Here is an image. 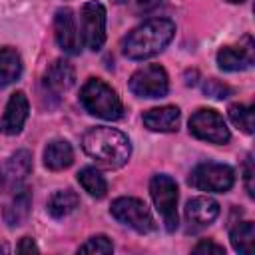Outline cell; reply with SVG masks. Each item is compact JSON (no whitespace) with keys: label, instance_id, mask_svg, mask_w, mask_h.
Listing matches in <instances>:
<instances>
[{"label":"cell","instance_id":"obj_1","mask_svg":"<svg viewBox=\"0 0 255 255\" xmlns=\"http://www.w3.org/2000/svg\"><path fill=\"white\" fill-rule=\"evenodd\" d=\"M175 24L167 18H151L133 28L122 44L124 56L129 60H145L159 54L173 38Z\"/></svg>","mask_w":255,"mask_h":255},{"label":"cell","instance_id":"obj_2","mask_svg":"<svg viewBox=\"0 0 255 255\" xmlns=\"http://www.w3.org/2000/svg\"><path fill=\"white\" fill-rule=\"evenodd\" d=\"M82 147L98 163L112 169L122 167L131 155V143L128 135H124L116 128H106V126L88 129L82 137Z\"/></svg>","mask_w":255,"mask_h":255},{"label":"cell","instance_id":"obj_3","mask_svg":"<svg viewBox=\"0 0 255 255\" xmlns=\"http://www.w3.org/2000/svg\"><path fill=\"white\" fill-rule=\"evenodd\" d=\"M80 102L86 108V112L102 120H120L124 112L122 100L116 94V90L98 78H90L84 84L80 92Z\"/></svg>","mask_w":255,"mask_h":255},{"label":"cell","instance_id":"obj_4","mask_svg":"<svg viewBox=\"0 0 255 255\" xmlns=\"http://www.w3.org/2000/svg\"><path fill=\"white\" fill-rule=\"evenodd\" d=\"M149 193L163 219L165 229L169 233L175 231L177 229V185L175 181L165 173H157L149 181Z\"/></svg>","mask_w":255,"mask_h":255},{"label":"cell","instance_id":"obj_5","mask_svg":"<svg viewBox=\"0 0 255 255\" xmlns=\"http://www.w3.org/2000/svg\"><path fill=\"white\" fill-rule=\"evenodd\" d=\"M110 211L120 223L131 227L137 233H149L155 229V223L147 205L137 197H118L112 203Z\"/></svg>","mask_w":255,"mask_h":255},{"label":"cell","instance_id":"obj_6","mask_svg":"<svg viewBox=\"0 0 255 255\" xmlns=\"http://www.w3.org/2000/svg\"><path fill=\"white\" fill-rule=\"evenodd\" d=\"M189 183L201 191H215V193H225L233 187L235 183V173L229 165L225 163H199L191 175Z\"/></svg>","mask_w":255,"mask_h":255},{"label":"cell","instance_id":"obj_7","mask_svg":"<svg viewBox=\"0 0 255 255\" xmlns=\"http://www.w3.org/2000/svg\"><path fill=\"white\" fill-rule=\"evenodd\" d=\"M80 38L90 50H100L106 42V8L92 0L82 6L80 16Z\"/></svg>","mask_w":255,"mask_h":255},{"label":"cell","instance_id":"obj_8","mask_svg":"<svg viewBox=\"0 0 255 255\" xmlns=\"http://www.w3.org/2000/svg\"><path fill=\"white\" fill-rule=\"evenodd\" d=\"M129 90L139 98H163L169 90L167 72L157 64H147L131 74Z\"/></svg>","mask_w":255,"mask_h":255},{"label":"cell","instance_id":"obj_9","mask_svg":"<svg viewBox=\"0 0 255 255\" xmlns=\"http://www.w3.org/2000/svg\"><path fill=\"white\" fill-rule=\"evenodd\" d=\"M189 131L203 141L209 143H227L229 141V128L221 114L215 110H197L189 118Z\"/></svg>","mask_w":255,"mask_h":255},{"label":"cell","instance_id":"obj_10","mask_svg":"<svg viewBox=\"0 0 255 255\" xmlns=\"http://www.w3.org/2000/svg\"><path fill=\"white\" fill-rule=\"evenodd\" d=\"M32 171V155L26 149L12 153L0 165V189L6 193H14L22 187L26 177Z\"/></svg>","mask_w":255,"mask_h":255},{"label":"cell","instance_id":"obj_11","mask_svg":"<svg viewBox=\"0 0 255 255\" xmlns=\"http://www.w3.org/2000/svg\"><path fill=\"white\" fill-rule=\"evenodd\" d=\"M74 82H76V72H74L72 64L66 62V60H56L44 72L42 88H44L46 96L58 100V98H62L74 86Z\"/></svg>","mask_w":255,"mask_h":255},{"label":"cell","instance_id":"obj_12","mask_svg":"<svg viewBox=\"0 0 255 255\" xmlns=\"http://www.w3.org/2000/svg\"><path fill=\"white\" fill-rule=\"evenodd\" d=\"M54 36L58 46L66 54H78L82 46V38L74 20V12L70 8H60L54 16Z\"/></svg>","mask_w":255,"mask_h":255},{"label":"cell","instance_id":"obj_13","mask_svg":"<svg viewBox=\"0 0 255 255\" xmlns=\"http://www.w3.org/2000/svg\"><path fill=\"white\" fill-rule=\"evenodd\" d=\"M28 98L24 92H16L10 96L8 104H6V110L0 118V131L6 133V135H16L22 131L26 120H28Z\"/></svg>","mask_w":255,"mask_h":255},{"label":"cell","instance_id":"obj_14","mask_svg":"<svg viewBox=\"0 0 255 255\" xmlns=\"http://www.w3.org/2000/svg\"><path fill=\"white\" fill-rule=\"evenodd\" d=\"M217 215H219V203L211 197H193L185 205V221L191 231L211 225Z\"/></svg>","mask_w":255,"mask_h":255},{"label":"cell","instance_id":"obj_15","mask_svg":"<svg viewBox=\"0 0 255 255\" xmlns=\"http://www.w3.org/2000/svg\"><path fill=\"white\" fill-rule=\"evenodd\" d=\"M217 64L221 70L227 72H239L253 64V42L249 36L243 38V44L239 46H223L217 52Z\"/></svg>","mask_w":255,"mask_h":255},{"label":"cell","instance_id":"obj_16","mask_svg":"<svg viewBox=\"0 0 255 255\" xmlns=\"http://www.w3.org/2000/svg\"><path fill=\"white\" fill-rule=\"evenodd\" d=\"M143 126L151 131H175L179 126V108L161 106L143 114Z\"/></svg>","mask_w":255,"mask_h":255},{"label":"cell","instance_id":"obj_17","mask_svg":"<svg viewBox=\"0 0 255 255\" xmlns=\"http://www.w3.org/2000/svg\"><path fill=\"white\" fill-rule=\"evenodd\" d=\"M74 161V149L66 139H54L44 149V163L52 171L70 167Z\"/></svg>","mask_w":255,"mask_h":255},{"label":"cell","instance_id":"obj_18","mask_svg":"<svg viewBox=\"0 0 255 255\" xmlns=\"http://www.w3.org/2000/svg\"><path fill=\"white\" fill-rule=\"evenodd\" d=\"M30 205H32V195L30 189L20 187L18 191H14V197L10 199V203L4 209V219L10 227H16L20 223H24V219L30 213Z\"/></svg>","mask_w":255,"mask_h":255},{"label":"cell","instance_id":"obj_19","mask_svg":"<svg viewBox=\"0 0 255 255\" xmlns=\"http://www.w3.org/2000/svg\"><path fill=\"white\" fill-rule=\"evenodd\" d=\"M22 74V58L14 48H0V88L14 84Z\"/></svg>","mask_w":255,"mask_h":255},{"label":"cell","instance_id":"obj_20","mask_svg":"<svg viewBox=\"0 0 255 255\" xmlns=\"http://www.w3.org/2000/svg\"><path fill=\"white\" fill-rule=\"evenodd\" d=\"M80 203V197L76 191L72 189H60L56 191L50 199H48V213L56 219H62L66 215H70Z\"/></svg>","mask_w":255,"mask_h":255},{"label":"cell","instance_id":"obj_21","mask_svg":"<svg viewBox=\"0 0 255 255\" xmlns=\"http://www.w3.org/2000/svg\"><path fill=\"white\" fill-rule=\"evenodd\" d=\"M229 239H231V245L237 253H241V255L253 253V247H255V225H253V221L237 223L231 229Z\"/></svg>","mask_w":255,"mask_h":255},{"label":"cell","instance_id":"obj_22","mask_svg":"<svg viewBox=\"0 0 255 255\" xmlns=\"http://www.w3.org/2000/svg\"><path fill=\"white\" fill-rule=\"evenodd\" d=\"M78 181L80 185L92 195V197H104L108 191V183L104 179V175L96 169V167H84L78 173Z\"/></svg>","mask_w":255,"mask_h":255},{"label":"cell","instance_id":"obj_23","mask_svg":"<svg viewBox=\"0 0 255 255\" xmlns=\"http://www.w3.org/2000/svg\"><path fill=\"white\" fill-rule=\"evenodd\" d=\"M229 118L239 129H243L245 133H253V108L251 106H243V104L229 106Z\"/></svg>","mask_w":255,"mask_h":255},{"label":"cell","instance_id":"obj_24","mask_svg":"<svg viewBox=\"0 0 255 255\" xmlns=\"http://www.w3.org/2000/svg\"><path fill=\"white\" fill-rule=\"evenodd\" d=\"M78 251L80 253H112L114 245L106 235H96V237H90L84 245H80Z\"/></svg>","mask_w":255,"mask_h":255},{"label":"cell","instance_id":"obj_25","mask_svg":"<svg viewBox=\"0 0 255 255\" xmlns=\"http://www.w3.org/2000/svg\"><path fill=\"white\" fill-rule=\"evenodd\" d=\"M203 92H205L207 96L215 98V100H223V98L229 96V88H227L225 84H221L219 80H215V78H209V80L203 84Z\"/></svg>","mask_w":255,"mask_h":255},{"label":"cell","instance_id":"obj_26","mask_svg":"<svg viewBox=\"0 0 255 255\" xmlns=\"http://www.w3.org/2000/svg\"><path fill=\"white\" fill-rule=\"evenodd\" d=\"M193 253H215V255H223L225 249L221 245L213 243V241H201V243H197L193 247Z\"/></svg>","mask_w":255,"mask_h":255},{"label":"cell","instance_id":"obj_27","mask_svg":"<svg viewBox=\"0 0 255 255\" xmlns=\"http://www.w3.org/2000/svg\"><path fill=\"white\" fill-rule=\"evenodd\" d=\"M245 187H247V193L253 195V161H251V157H247V161H245Z\"/></svg>","mask_w":255,"mask_h":255},{"label":"cell","instance_id":"obj_28","mask_svg":"<svg viewBox=\"0 0 255 255\" xmlns=\"http://www.w3.org/2000/svg\"><path fill=\"white\" fill-rule=\"evenodd\" d=\"M40 249H38V245L34 243V239H30V237H24L22 241H20V245H18V253H38Z\"/></svg>","mask_w":255,"mask_h":255},{"label":"cell","instance_id":"obj_29","mask_svg":"<svg viewBox=\"0 0 255 255\" xmlns=\"http://www.w3.org/2000/svg\"><path fill=\"white\" fill-rule=\"evenodd\" d=\"M131 2H133L135 10H139V12H147L159 4V0H131Z\"/></svg>","mask_w":255,"mask_h":255},{"label":"cell","instance_id":"obj_30","mask_svg":"<svg viewBox=\"0 0 255 255\" xmlns=\"http://www.w3.org/2000/svg\"><path fill=\"white\" fill-rule=\"evenodd\" d=\"M227 2H233V4H241V2H245V0H227Z\"/></svg>","mask_w":255,"mask_h":255},{"label":"cell","instance_id":"obj_31","mask_svg":"<svg viewBox=\"0 0 255 255\" xmlns=\"http://www.w3.org/2000/svg\"><path fill=\"white\" fill-rule=\"evenodd\" d=\"M114 2H118V4H120V2H126V0H114Z\"/></svg>","mask_w":255,"mask_h":255}]
</instances>
